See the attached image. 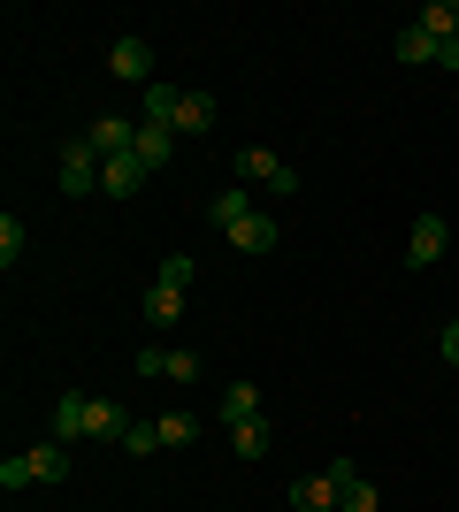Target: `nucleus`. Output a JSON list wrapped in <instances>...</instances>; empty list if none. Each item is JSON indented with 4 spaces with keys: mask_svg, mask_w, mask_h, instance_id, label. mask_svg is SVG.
<instances>
[{
    "mask_svg": "<svg viewBox=\"0 0 459 512\" xmlns=\"http://www.w3.org/2000/svg\"><path fill=\"white\" fill-rule=\"evenodd\" d=\"M54 436H62V444H77V436L123 444V436H131V406H123V398H62V406H54Z\"/></svg>",
    "mask_w": 459,
    "mask_h": 512,
    "instance_id": "obj_1",
    "label": "nucleus"
},
{
    "mask_svg": "<svg viewBox=\"0 0 459 512\" xmlns=\"http://www.w3.org/2000/svg\"><path fill=\"white\" fill-rule=\"evenodd\" d=\"M238 184H268V192H299V169H291L284 153H268V146H245L238 153Z\"/></svg>",
    "mask_w": 459,
    "mask_h": 512,
    "instance_id": "obj_2",
    "label": "nucleus"
},
{
    "mask_svg": "<svg viewBox=\"0 0 459 512\" xmlns=\"http://www.w3.org/2000/svg\"><path fill=\"white\" fill-rule=\"evenodd\" d=\"M100 169H108V161L77 138V146L62 153V192H69V199H92V192H100Z\"/></svg>",
    "mask_w": 459,
    "mask_h": 512,
    "instance_id": "obj_3",
    "label": "nucleus"
},
{
    "mask_svg": "<svg viewBox=\"0 0 459 512\" xmlns=\"http://www.w3.org/2000/svg\"><path fill=\"white\" fill-rule=\"evenodd\" d=\"M85 146L100 153V161H123V153H138V123L131 115H100V123L85 130Z\"/></svg>",
    "mask_w": 459,
    "mask_h": 512,
    "instance_id": "obj_4",
    "label": "nucleus"
},
{
    "mask_svg": "<svg viewBox=\"0 0 459 512\" xmlns=\"http://www.w3.org/2000/svg\"><path fill=\"white\" fill-rule=\"evenodd\" d=\"M444 245H452L444 214H421L414 230H406V260H414V268H437V260H444Z\"/></svg>",
    "mask_w": 459,
    "mask_h": 512,
    "instance_id": "obj_5",
    "label": "nucleus"
},
{
    "mask_svg": "<svg viewBox=\"0 0 459 512\" xmlns=\"http://www.w3.org/2000/svg\"><path fill=\"white\" fill-rule=\"evenodd\" d=\"M291 505H299V512H345L337 474H299V482H291Z\"/></svg>",
    "mask_w": 459,
    "mask_h": 512,
    "instance_id": "obj_6",
    "label": "nucleus"
},
{
    "mask_svg": "<svg viewBox=\"0 0 459 512\" xmlns=\"http://www.w3.org/2000/svg\"><path fill=\"white\" fill-rule=\"evenodd\" d=\"M108 69L123 77V85H146V77H153V46L146 39H115L108 46Z\"/></svg>",
    "mask_w": 459,
    "mask_h": 512,
    "instance_id": "obj_7",
    "label": "nucleus"
},
{
    "mask_svg": "<svg viewBox=\"0 0 459 512\" xmlns=\"http://www.w3.org/2000/svg\"><path fill=\"white\" fill-rule=\"evenodd\" d=\"M329 474H337V497H345V512H375V505H383V497H375V482L360 474V459H337Z\"/></svg>",
    "mask_w": 459,
    "mask_h": 512,
    "instance_id": "obj_8",
    "label": "nucleus"
},
{
    "mask_svg": "<svg viewBox=\"0 0 459 512\" xmlns=\"http://www.w3.org/2000/svg\"><path fill=\"white\" fill-rule=\"evenodd\" d=\"M215 130V92H184L176 100V138H207Z\"/></svg>",
    "mask_w": 459,
    "mask_h": 512,
    "instance_id": "obj_9",
    "label": "nucleus"
},
{
    "mask_svg": "<svg viewBox=\"0 0 459 512\" xmlns=\"http://www.w3.org/2000/svg\"><path fill=\"white\" fill-rule=\"evenodd\" d=\"M215 413H222V428H245V421H261V390L253 383H230L215 398Z\"/></svg>",
    "mask_w": 459,
    "mask_h": 512,
    "instance_id": "obj_10",
    "label": "nucleus"
},
{
    "mask_svg": "<svg viewBox=\"0 0 459 512\" xmlns=\"http://www.w3.org/2000/svg\"><path fill=\"white\" fill-rule=\"evenodd\" d=\"M146 176H153L146 161H138V153H123V161H108V169H100V192H108V199H131Z\"/></svg>",
    "mask_w": 459,
    "mask_h": 512,
    "instance_id": "obj_11",
    "label": "nucleus"
},
{
    "mask_svg": "<svg viewBox=\"0 0 459 512\" xmlns=\"http://www.w3.org/2000/svg\"><path fill=\"white\" fill-rule=\"evenodd\" d=\"M245 214H253V192H245V184H230V192H215V199H207V222H215L222 237L238 230Z\"/></svg>",
    "mask_w": 459,
    "mask_h": 512,
    "instance_id": "obj_12",
    "label": "nucleus"
},
{
    "mask_svg": "<svg viewBox=\"0 0 459 512\" xmlns=\"http://www.w3.org/2000/svg\"><path fill=\"white\" fill-rule=\"evenodd\" d=\"M176 146H184V138H176L169 123H138V161H146V169H169Z\"/></svg>",
    "mask_w": 459,
    "mask_h": 512,
    "instance_id": "obj_13",
    "label": "nucleus"
},
{
    "mask_svg": "<svg viewBox=\"0 0 459 512\" xmlns=\"http://www.w3.org/2000/svg\"><path fill=\"white\" fill-rule=\"evenodd\" d=\"M23 459H31V482H62V474H69V444H62V436H46V444H31Z\"/></svg>",
    "mask_w": 459,
    "mask_h": 512,
    "instance_id": "obj_14",
    "label": "nucleus"
},
{
    "mask_svg": "<svg viewBox=\"0 0 459 512\" xmlns=\"http://www.w3.org/2000/svg\"><path fill=\"white\" fill-rule=\"evenodd\" d=\"M230 245H238V253H276V222H268V214L253 207V214L238 222V230H230Z\"/></svg>",
    "mask_w": 459,
    "mask_h": 512,
    "instance_id": "obj_15",
    "label": "nucleus"
},
{
    "mask_svg": "<svg viewBox=\"0 0 459 512\" xmlns=\"http://www.w3.org/2000/svg\"><path fill=\"white\" fill-rule=\"evenodd\" d=\"M391 54H398V62H406V69H414V62H437V39H429L421 23H406V31H398V39H391Z\"/></svg>",
    "mask_w": 459,
    "mask_h": 512,
    "instance_id": "obj_16",
    "label": "nucleus"
},
{
    "mask_svg": "<svg viewBox=\"0 0 459 512\" xmlns=\"http://www.w3.org/2000/svg\"><path fill=\"white\" fill-rule=\"evenodd\" d=\"M192 276H199V260H192V253H169L161 268H153V283H161V291H192Z\"/></svg>",
    "mask_w": 459,
    "mask_h": 512,
    "instance_id": "obj_17",
    "label": "nucleus"
},
{
    "mask_svg": "<svg viewBox=\"0 0 459 512\" xmlns=\"http://www.w3.org/2000/svg\"><path fill=\"white\" fill-rule=\"evenodd\" d=\"M176 314H184V291H161V283H146V321H153V329H169Z\"/></svg>",
    "mask_w": 459,
    "mask_h": 512,
    "instance_id": "obj_18",
    "label": "nucleus"
},
{
    "mask_svg": "<svg viewBox=\"0 0 459 512\" xmlns=\"http://www.w3.org/2000/svg\"><path fill=\"white\" fill-rule=\"evenodd\" d=\"M414 23H421V31H429V39L444 46V39H452V31H459V8H452V0H437V8H421Z\"/></svg>",
    "mask_w": 459,
    "mask_h": 512,
    "instance_id": "obj_19",
    "label": "nucleus"
},
{
    "mask_svg": "<svg viewBox=\"0 0 459 512\" xmlns=\"http://www.w3.org/2000/svg\"><path fill=\"white\" fill-rule=\"evenodd\" d=\"M230 451H238V459H268V421H245V428H230Z\"/></svg>",
    "mask_w": 459,
    "mask_h": 512,
    "instance_id": "obj_20",
    "label": "nucleus"
},
{
    "mask_svg": "<svg viewBox=\"0 0 459 512\" xmlns=\"http://www.w3.org/2000/svg\"><path fill=\"white\" fill-rule=\"evenodd\" d=\"M176 100H184L176 85H146V123H169L176 130Z\"/></svg>",
    "mask_w": 459,
    "mask_h": 512,
    "instance_id": "obj_21",
    "label": "nucleus"
},
{
    "mask_svg": "<svg viewBox=\"0 0 459 512\" xmlns=\"http://www.w3.org/2000/svg\"><path fill=\"white\" fill-rule=\"evenodd\" d=\"M123 451H131V459H146V451H161V421H131V436H123Z\"/></svg>",
    "mask_w": 459,
    "mask_h": 512,
    "instance_id": "obj_22",
    "label": "nucleus"
},
{
    "mask_svg": "<svg viewBox=\"0 0 459 512\" xmlns=\"http://www.w3.org/2000/svg\"><path fill=\"white\" fill-rule=\"evenodd\" d=\"M192 436H199L192 413H161V444H192Z\"/></svg>",
    "mask_w": 459,
    "mask_h": 512,
    "instance_id": "obj_23",
    "label": "nucleus"
},
{
    "mask_svg": "<svg viewBox=\"0 0 459 512\" xmlns=\"http://www.w3.org/2000/svg\"><path fill=\"white\" fill-rule=\"evenodd\" d=\"M16 253H23V222H16V214H0V260L16 268Z\"/></svg>",
    "mask_w": 459,
    "mask_h": 512,
    "instance_id": "obj_24",
    "label": "nucleus"
},
{
    "mask_svg": "<svg viewBox=\"0 0 459 512\" xmlns=\"http://www.w3.org/2000/svg\"><path fill=\"white\" fill-rule=\"evenodd\" d=\"M138 375H146V383H153V375H169V344H138Z\"/></svg>",
    "mask_w": 459,
    "mask_h": 512,
    "instance_id": "obj_25",
    "label": "nucleus"
},
{
    "mask_svg": "<svg viewBox=\"0 0 459 512\" xmlns=\"http://www.w3.org/2000/svg\"><path fill=\"white\" fill-rule=\"evenodd\" d=\"M0 490H31V459H23V451H16V459H0Z\"/></svg>",
    "mask_w": 459,
    "mask_h": 512,
    "instance_id": "obj_26",
    "label": "nucleus"
},
{
    "mask_svg": "<svg viewBox=\"0 0 459 512\" xmlns=\"http://www.w3.org/2000/svg\"><path fill=\"white\" fill-rule=\"evenodd\" d=\"M169 383H199V352H169Z\"/></svg>",
    "mask_w": 459,
    "mask_h": 512,
    "instance_id": "obj_27",
    "label": "nucleus"
},
{
    "mask_svg": "<svg viewBox=\"0 0 459 512\" xmlns=\"http://www.w3.org/2000/svg\"><path fill=\"white\" fill-rule=\"evenodd\" d=\"M444 367H459V321L444 329Z\"/></svg>",
    "mask_w": 459,
    "mask_h": 512,
    "instance_id": "obj_28",
    "label": "nucleus"
},
{
    "mask_svg": "<svg viewBox=\"0 0 459 512\" xmlns=\"http://www.w3.org/2000/svg\"><path fill=\"white\" fill-rule=\"evenodd\" d=\"M437 62H444V69H459V31H452V39L437 46Z\"/></svg>",
    "mask_w": 459,
    "mask_h": 512,
    "instance_id": "obj_29",
    "label": "nucleus"
}]
</instances>
